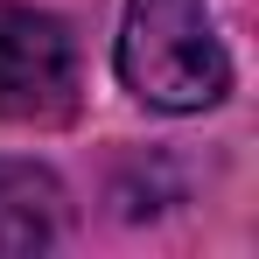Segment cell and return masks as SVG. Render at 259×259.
Returning a JSON list of instances; mask_svg holds the SVG:
<instances>
[{"label": "cell", "mask_w": 259, "mask_h": 259, "mask_svg": "<svg viewBox=\"0 0 259 259\" xmlns=\"http://www.w3.org/2000/svg\"><path fill=\"white\" fill-rule=\"evenodd\" d=\"M119 77L154 112H203L231 91V56L210 21V0H126Z\"/></svg>", "instance_id": "1"}, {"label": "cell", "mask_w": 259, "mask_h": 259, "mask_svg": "<svg viewBox=\"0 0 259 259\" xmlns=\"http://www.w3.org/2000/svg\"><path fill=\"white\" fill-rule=\"evenodd\" d=\"M77 112V35L21 0H0V119L63 126Z\"/></svg>", "instance_id": "2"}, {"label": "cell", "mask_w": 259, "mask_h": 259, "mask_svg": "<svg viewBox=\"0 0 259 259\" xmlns=\"http://www.w3.org/2000/svg\"><path fill=\"white\" fill-rule=\"evenodd\" d=\"M63 231V189L42 168L0 161V252H42Z\"/></svg>", "instance_id": "3"}]
</instances>
